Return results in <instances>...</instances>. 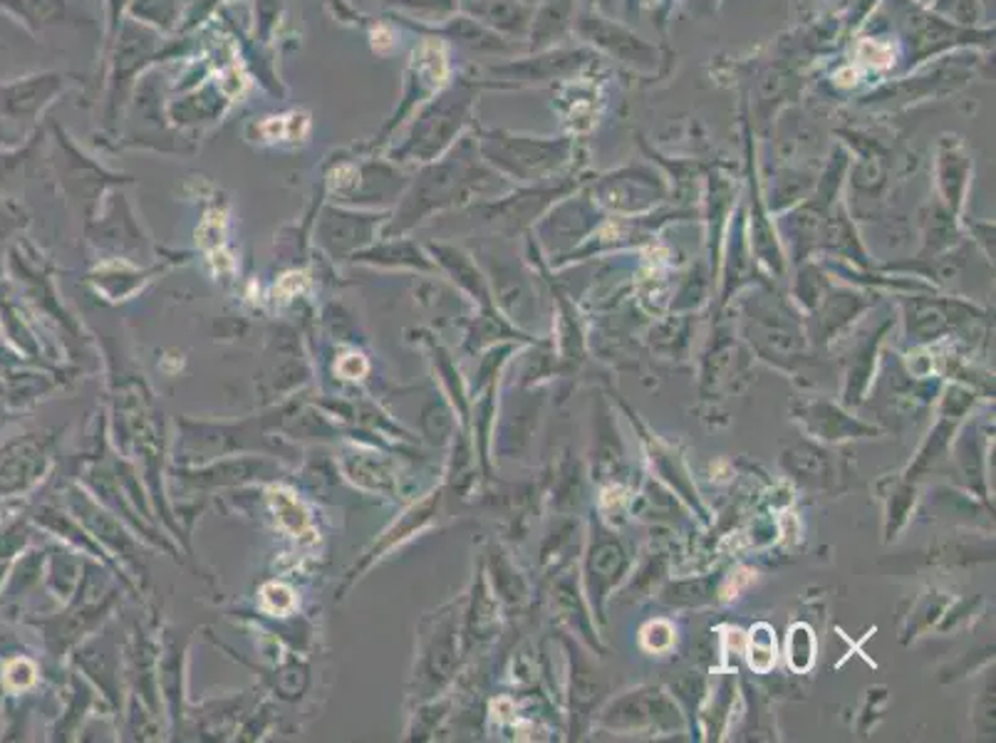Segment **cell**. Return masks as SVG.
<instances>
[{"mask_svg": "<svg viewBox=\"0 0 996 743\" xmlns=\"http://www.w3.org/2000/svg\"><path fill=\"white\" fill-rule=\"evenodd\" d=\"M739 313L743 340L763 362L783 372H796L806 362L810 342L804 313L786 297L757 288L749 297H743Z\"/></svg>", "mask_w": 996, "mask_h": 743, "instance_id": "6da1fadb", "label": "cell"}, {"mask_svg": "<svg viewBox=\"0 0 996 743\" xmlns=\"http://www.w3.org/2000/svg\"><path fill=\"white\" fill-rule=\"evenodd\" d=\"M473 139L491 169L516 181L540 183L573 171V137H534L508 130H481Z\"/></svg>", "mask_w": 996, "mask_h": 743, "instance_id": "7a4b0ae2", "label": "cell"}, {"mask_svg": "<svg viewBox=\"0 0 996 743\" xmlns=\"http://www.w3.org/2000/svg\"><path fill=\"white\" fill-rule=\"evenodd\" d=\"M633 565V550L627 548L613 526H607L601 516L593 514L587 526L580 581H583V595L590 605V612L601 624L607 622V603L630 577Z\"/></svg>", "mask_w": 996, "mask_h": 743, "instance_id": "3957f363", "label": "cell"}, {"mask_svg": "<svg viewBox=\"0 0 996 743\" xmlns=\"http://www.w3.org/2000/svg\"><path fill=\"white\" fill-rule=\"evenodd\" d=\"M473 102H477V82L459 80L444 90L419 112L407 134V142L400 147V157L419 161H434L441 157L471 122Z\"/></svg>", "mask_w": 996, "mask_h": 743, "instance_id": "277c9868", "label": "cell"}, {"mask_svg": "<svg viewBox=\"0 0 996 743\" xmlns=\"http://www.w3.org/2000/svg\"><path fill=\"white\" fill-rule=\"evenodd\" d=\"M595 727L613 733H674L686 729V719L670 691L645 684L607 701Z\"/></svg>", "mask_w": 996, "mask_h": 743, "instance_id": "5b68a950", "label": "cell"}, {"mask_svg": "<svg viewBox=\"0 0 996 743\" xmlns=\"http://www.w3.org/2000/svg\"><path fill=\"white\" fill-rule=\"evenodd\" d=\"M587 191L605 214L645 216L670 199V181L650 164H627L590 181Z\"/></svg>", "mask_w": 996, "mask_h": 743, "instance_id": "8992f818", "label": "cell"}, {"mask_svg": "<svg viewBox=\"0 0 996 743\" xmlns=\"http://www.w3.org/2000/svg\"><path fill=\"white\" fill-rule=\"evenodd\" d=\"M905 337L913 347H932L935 342L966 330L974 323L989 317L972 301L940 295H900Z\"/></svg>", "mask_w": 996, "mask_h": 743, "instance_id": "52a82bcc", "label": "cell"}, {"mask_svg": "<svg viewBox=\"0 0 996 743\" xmlns=\"http://www.w3.org/2000/svg\"><path fill=\"white\" fill-rule=\"evenodd\" d=\"M601 57L593 47H548V50H536L528 57H511L506 63H496L486 67L489 85L506 87V90H518V87L548 85L558 80H573L583 75L587 67H593Z\"/></svg>", "mask_w": 996, "mask_h": 743, "instance_id": "ba28073f", "label": "cell"}, {"mask_svg": "<svg viewBox=\"0 0 996 743\" xmlns=\"http://www.w3.org/2000/svg\"><path fill=\"white\" fill-rule=\"evenodd\" d=\"M573 33L595 53H601L611 60L620 63L640 75H652L662 67V50L654 43L645 41L633 27L615 21L611 15H603L587 8L585 13H578Z\"/></svg>", "mask_w": 996, "mask_h": 743, "instance_id": "9c48e42d", "label": "cell"}, {"mask_svg": "<svg viewBox=\"0 0 996 743\" xmlns=\"http://www.w3.org/2000/svg\"><path fill=\"white\" fill-rule=\"evenodd\" d=\"M607 218L605 211L597 206V201L590 196L587 183L573 194L556 201L538 221V244L546 250L548 258L558 263L560 258L585 244L590 234Z\"/></svg>", "mask_w": 996, "mask_h": 743, "instance_id": "30bf717a", "label": "cell"}, {"mask_svg": "<svg viewBox=\"0 0 996 743\" xmlns=\"http://www.w3.org/2000/svg\"><path fill=\"white\" fill-rule=\"evenodd\" d=\"M976 402H980V392H974L972 387H966V384H960V382L947 384V387L940 392L937 419L932 424L930 434H927L925 441L920 443V449H917L910 466L905 469V474H903L905 479L920 481L925 474H930L937 463L950 457L956 431H960V427L964 424L966 414L976 407Z\"/></svg>", "mask_w": 996, "mask_h": 743, "instance_id": "8fae6325", "label": "cell"}, {"mask_svg": "<svg viewBox=\"0 0 996 743\" xmlns=\"http://www.w3.org/2000/svg\"><path fill=\"white\" fill-rule=\"evenodd\" d=\"M791 417L801 424V429L810 439L826 443V447H838V443L855 439H873L883 434L873 424L853 417V412L846 409L840 402L818 397V394H801V397L793 399Z\"/></svg>", "mask_w": 996, "mask_h": 743, "instance_id": "7c38bea8", "label": "cell"}, {"mask_svg": "<svg viewBox=\"0 0 996 743\" xmlns=\"http://www.w3.org/2000/svg\"><path fill=\"white\" fill-rule=\"evenodd\" d=\"M873 305L875 291H870V288L860 291V288H843L833 283L816 311L804 317L810 347L824 350V347L833 345L838 337L853 330L855 320H860Z\"/></svg>", "mask_w": 996, "mask_h": 743, "instance_id": "4fadbf2b", "label": "cell"}, {"mask_svg": "<svg viewBox=\"0 0 996 743\" xmlns=\"http://www.w3.org/2000/svg\"><path fill=\"white\" fill-rule=\"evenodd\" d=\"M893 325H895L893 317H885V320H880L875 325V330L860 333L855 340L850 342V350L843 362L846 364L843 387H840V404H843L846 409L853 412L868 399V392L875 382L880 352H883L885 337L893 330Z\"/></svg>", "mask_w": 996, "mask_h": 743, "instance_id": "5bb4252c", "label": "cell"}, {"mask_svg": "<svg viewBox=\"0 0 996 743\" xmlns=\"http://www.w3.org/2000/svg\"><path fill=\"white\" fill-rule=\"evenodd\" d=\"M724 244H721V305H727L734 295H737L741 288L747 285H761L763 281L757 278V258H753L751 250V240H749V224H747V206L739 204L734 206L729 224H727V234H724Z\"/></svg>", "mask_w": 996, "mask_h": 743, "instance_id": "9a60e30c", "label": "cell"}, {"mask_svg": "<svg viewBox=\"0 0 996 743\" xmlns=\"http://www.w3.org/2000/svg\"><path fill=\"white\" fill-rule=\"evenodd\" d=\"M623 407H625L627 414H630L633 427H637V431H640V441H642V447H645L647 461H650V466L657 474V479H660V484H664L667 488L674 491V494L680 496L686 506H690L692 510H696V516H700L704 524H709V514H707V508H704V504H702L700 491H696V486H694V481L690 476V469H686L684 459L670 447V443H664V441L657 439L654 434L647 429L640 419H637V414H633L630 409H627V404H623Z\"/></svg>", "mask_w": 996, "mask_h": 743, "instance_id": "2e32d148", "label": "cell"}, {"mask_svg": "<svg viewBox=\"0 0 996 743\" xmlns=\"http://www.w3.org/2000/svg\"><path fill=\"white\" fill-rule=\"evenodd\" d=\"M972 154L966 144L956 134H942L935 147V181L940 204L962 218L972 183Z\"/></svg>", "mask_w": 996, "mask_h": 743, "instance_id": "e0dca14e", "label": "cell"}, {"mask_svg": "<svg viewBox=\"0 0 996 743\" xmlns=\"http://www.w3.org/2000/svg\"><path fill=\"white\" fill-rule=\"evenodd\" d=\"M595 439H593V481L601 486L627 484L625 443L617 434L613 412L605 399H597L595 407Z\"/></svg>", "mask_w": 996, "mask_h": 743, "instance_id": "ac0fdd59", "label": "cell"}, {"mask_svg": "<svg viewBox=\"0 0 996 743\" xmlns=\"http://www.w3.org/2000/svg\"><path fill=\"white\" fill-rule=\"evenodd\" d=\"M826 214H828V209L820 206L818 201H814L810 196L806 201H801V204L791 206L788 211H783L776 230H779V238H783L788 244L793 263L796 266L806 263V260L814 258V254H818Z\"/></svg>", "mask_w": 996, "mask_h": 743, "instance_id": "d6986e66", "label": "cell"}, {"mask_svg": "<svg viewBox=\"0 0 996 743\" xmlns=\"http://www.w3.org/2000/svg\"><path fill=\"white\" fill-rule=\"evenodd\" d=\"M781 466L798 486L804 488L828 491L836 484L833 453L826 449V443H818L814 439L798 441L793 443V447L783 449Z\"/></svg>", "mask_w": 996, "mask_h": 743, "instance_id": "ffe728a7", "label": "cell"}, {"mask_svg": "<svg viewBox=\"0 0 996 743\" xmlns=\"http://www.w3.org/2000/svg\"><path fill=\"white\" fill-rule=\"evenodd\" d=\"M570 654V679H568V699H570V719H573V733L583 731V723L593 717L595 709L605 699L607 684L603 674L580 654L573 644H568Z\"/></svg>", "mask_w": 996, "mask_h": 743, "instance_id": "44dd1931", "label": "cell"}, {"mask_svg": "<svg viewBox=\"0 0 996 743\" xmlns=\"http://www.w3.org/2000/svg\"><path fill=\"white\" fill-rule=\"evenodd\" d=\"M459 8H463L473 21L508 37V41H528L530 23H534V5L524 3V0H463Z\"/></svg>", "mask_w": 996, "mask_h": 743, "instance_id": "7402d4cb", "label": "cell"}, {"mask_svg": "<svg viewBox=\"0 0 996 743\" xmlns=\"http://www.w3.org/2000/svg\"><path fill=\"white\" fill-rule=\"evenodd\" d=\"M818 250H824L826 256H833L838 263H853L860 270L873 268V260H870L863 240L858 236L850 211L840 199L828 209Z\"/></svg>", "mask_w": 996, "mask_h": 743, "instance_id": "603a6c76", "label": "cell"}, {"mask_svg": "<svg viewBox=\"0 0 996 743\" xmlns=\"http://www.w3.org/2000/svg\"><path fill=\"white\" fill-rule=\"evenodd\" d=\"M747 370V354L741 345L734 340L731 333L719 330L714 337L702 364V394L714 397L721 390L734 387L737 378H743Z\"/></svg>", "mask_w": 996, "mask_h": 743, "instance_id": "cb8c5ba5", "label": "cell"}, {"mask_svg": "<svg viewBox=\"0 0 996 743\" xmlns=\"http://www.w3.org/2000/svg\"><path fill=\"white\" fill-rule=\"evenodd\" d=\"M556 617L570 632H575L593 652H605V646L595 630V617L590 612L583 590H578V577L573 573L558 575L556 581Z\"/></svg>", "mask_w": 996, "mask_h": 743, "instance_id": "d4e9b609", "label": "cell"}, {"mask_svg": "<svg viewBox=\"0 0 996 743\" xmlns=\"http://www.w3.org/2000/svg\"><path fill=\"white\" fill-rule=\"evenodd\" d=\"M578 18V0H540L534 8V23L526 41V50H548L558 47L573 33Z\"/></svg>", "mask_w": 996, "mask_h": 743, "instance_id": "484cf974", "label": "cell"}, {"mask_svg": "<svg viewBox=\"0 0 996 743\" xmlns=\"http://www.w3.org/2000/svg\"><path fill=\"white\" fill-rule=\"evenodd\" d=\"M737 187H734L729 177L714 171L707 179V224H709V266L717 275L719 270V256L724 234H727V224L734 206H737Z\"/></svg>", "mask_w": 996, "mask_h": 743, "instance_id": "4316f807", "label": "cell"}, {"mask_svg": "<svg viewBox=\"0 0 996 743\" xmlns=\"http://www.w3.org/2000/svg\"><path fill=\"white\" fill-rule=\"evenodd\" d=\"M441 33H444V37H449V41L467 47V50H471V53L504 57V55H514L518 50L516 41H508V37L489 31L486 25L473 21V18H469L467 13L451 15L449 21L444 23Z\"/></svg>", "mask_w": 996, "mask_h": 743, "instance_id": "83f0119b", "label": "cell"}, {"mask_svg": "<svg viewBox=\"0 0 996 743\" xmlns=\"http://www.w3.org/2000/svg\"><path fill=\"white\" fill-rule=\"evenodd\" d=\"M877 491L885 500V520H883L885 543H895L915 514L917 481H910L905 476H889V479L880 481Z\"/></svg>", "mask_w": 996, "mask_h": 743, "instance_id": "f1b7e54d", "label": "cell"}, {"mask_svg": "<svg viewBox=\"0 0 996 743\" xmlns=\"http://www.w3.org/2000/svg\"><path fill=\"white\" fill-rule=\"evenodd\" d=\"M960 244H962L960 216L947 211L940 201L927 206L922 211V248L920 254H917V260L947 254V250H952Z\"/></svg>", "mask_w": 996, "mask_h": 743, "instance_id": "f546056e", "label": "cell"}, {"mask_svg": "<svg viewBox=\"0 0 996 743\" xmlns=\"http://www.w3.org/2000/svg\"><path fill=\"white\" fill-rule=\"evenodd\" d=\"M980 437H982L980 429L964 427L962 424L952 441L950 451H954V461H956V466H960V474L964 476L966 486H970V491H974L976 496L986 500V476H984V466H982L986 449L982 447Z\"/></svg>", "mask_w": 996, "mask_h": 743, "instance_id": "4dcf8cb0", "label": "cell"}, {"mask_svg": "<svg viewBox=\"0 0 996 743\" xmlns=\"http://www.w3.org/2000/svg\"><path fill=\"white\" fill-rule=\"evenodd\" d=\"M724 575H696L684 581H664L660 600L670 607H702L719 600Z\"/></svg>", "mask_w": 996, "mask_h": 743, "instance_id": "1f68e13d", "label": "cell"}, {"mask_svg": "<svg viewBox=\"0 0 996 743\" xmlns=\"http://www.w3.org/2000/svg\"><path fill=\"white\" fill-rule=\"evenodd\" d=\"M816 187V173L804 171V169H781L773 179V187L769 191V199L763 201L769 209V214H783L791 206L801 204L806 201L810 194H814Z\"/></svg>", "mask_w": 996, "mask_h": 743, "instance_id": "d6a6232c", "label": "cell"}, {"mask_svg": "<svg viewBox=\"0 0 996 743\" xmlns=\"http://www.w3.org/2000/svg\"><path fill=\"white\" fill-rule=\"evenodd\" d=\"M830 285H833V278H830L828 268L824 263L806 260V263L798 266L796 281H793V305L804 315L814 313Z\"/></svg>", "mask_w": 996, "mask_h": 743, "instance_id": "836d02e7", "label": "cell"}, {"mask_svg": "<svg viewBox=\"0 0 996 743\" xmlns=\"http://www.w3.org/2000/svg\"><path fill=\"white\" fill-rule=\"evenodd\" d=\"M952 603V597L950 595H944L940 590H927L920 600L915 603L913 607V612L907 615V624L903 627V644H910L915 642L917 637L925 634L927 630H932V627H937V622L942 620V615L947 607H950Z\"/></svg>", "mask_w": 996, "mask_h": 743, "instance_id": "e575fe53", "label": "cell"}, {"mask_svg": "<svg viewBox=\"0 0 996 743\" xmlns=\"http://www.w3.org/2000/svg\"><path fill=\"white\" fill-rule=\"evenodd\" d=\"M667 571H670V558H667V553H652L642 563L640 571L630 573V575H635L633 581L627 577V581L623 583L617 600L633 603V600H642V597L652 595L657 587L667 581Z\"/></svg>", "mask_w": 996, "mask_h": 743, "instance_id": "d590c367", "label": "cell"}, {"mask_svg": "<svg viewBox=\"0 0 996 743\" xmlns=\"http://www.w3.org/2000/svg\"><path fill=\"white\" fill-rule=\"evenodd\" d=\"M650 345L654 352L670 360H682L690 350V317L672 315L657 323L650 330Z\"/></svg>", "mask_w": 996, "mask_h": 743, "instance_id": "8d00e7d4", "label": "cell"}, {"mask_svg": "<svg viewBox=\"0 0 996 743\" xmlns=\"http://www.w3.org/2000/svg\"><path fill=\"white\" fill-rule=\"evenodd\" d=\"M712 278H717V275H714L709 263L694 266L690 273L682 278L680 288H676L674 301L670 305L672 313H692V311H696V307H702L704 303H707Z\"/></svg>", "mask_w": 996, "mask_h": 743, "instance_id": "74e56055", "label": "cell"}, {"mask_svg": "<svg viewBox=\"0 0 996 743\" xmlns=\"http://www.w3.org/2000/svg\"><path fill=\"white\" fill-rule=\"evenodd\" d=\"M707 699H709V707L704 709L702 719L707 721L709 739H719V733L724 731V727H727L729 713L734 709V699H737V677H734L731 672L721 674L719 684L714 687L712 697L707 694Z\"/></svg>", "mask_w": 996, "mask_h": 743, "instance_id": "f35d334b", "label": "cell"}, {"mask_svg": "<svg viewBox=\"0 0 996 743\" xmlns=\"http://www.w3.org/2000/svg\"><path fill=\"white\" fill-rule=\"evenodd\" d=\"M743 654H747L751 672L769 674L776 667V632L771 630V624L759 622L751 627L747 642H743Z\"/></svg>", "mask_w": 996, "mask_h": 743, "instance_id": "ab89813d", "label": "cell"}, {"mask_svg": "<svg viewBox=\"0 0 996 743\" xmlns=\"http://www.w3.org/2000/svg\"><path fill=\"white\" fill-rule=\"evenodd\" d=\"M788 664L793 672L806 674L816 662V637L804 622L791 624L788 630Z\"/></svg>", "mask_w": 996, "mask_h": 743, "instance_id": "60d3db41", "label": "cell"}, {"mask_svg": "<svg viewBox=\"0 0 996 743\" xmlns=\"http://www.w3.org/2000/svg\"><path fill=\"white\" fill-rule=\"evenodd\" d=\"M384 3L427 23H447L451 15L459 13V0H384Z\"/></svg>", "mask_w": 996, "mask_h": 743, "instance_id": "b9f144b4", "label": "cell"}, {"mask_svg": "<svg viewBox=\"0 0 996 743\" xmlns=\"http://www.w3.org/2000/svg\"><path fill=\"white\" fill-rule=\"evenodd\" d=\"M583 496V476H580L578 463L563 461L556 471V508L558 510H573Z\"/></svg>", "mask_w": 996, "mask_h": 743, "instance_id": "7bdbcfd3", "label": "cell"}, {"mask_svg": "<svg viewBox=\"0 0 996 743\" xmlns=\"http://www.w3.org/2000/svg\"><path fill=\"white\" fill-rule=\"evenodd\" d=\"M676 642V632L674 624L667 620H652L642 627L640 632V644L645 652L650 654H667Z\"/></svg>", "mask_w": 996, "mask_h": 743, "instance_id": "ee69618b", "label": "cell"}, {"mask_svg": "<svg viewBox=\"0 0 996 743\" xmlns=\"http://www.w3.org/2000/svg\"><path fill=\"white\" fill-rule=\"evenodd\" d=\"M887 703H889L887 687H870L865 691L863 709H860V721H858L860 736H868V731L873 729L880 719H883V711L887 709Z\"/></svg>", "mask_w": 996, "mask_h": 743, "instance_id": "f6af8a7d", "label": "cell"}, {"mask_svg": "<svg viewBox=\"0 0 996 743\" xmlns=\"http://www.w3.org/2000/svg\"><path fill=\"white\" fill-rule=\"evenodd\" d=\"M972 719L982 736H994V679L986 684L980 697H976Z\"/></svg>", "mask_w": 996, "mask_h": 743, "instance_id": "bcb514c9", "label": "cell"}, {"mask_svg": "<svg viewBox=\"0 0 996 743\" xmlns=\"http://www.w3.org/2000/svg\"><path fill=\"white\" fill-rule=\"evenodd\" d=\"M3 679H5V684H8V687H11L13 691H23V689H27V687H33V684H35V667H33V662H27V660H13V662H8Z\"/></svg>", "mask_w": 996, "mask_h": 743, "instance_id": "7dc6e473", "label": "cell"}, {"mask_svg": "<svg viewBox=\"0 0 996 743\" xmlns=\"http://www.w3.org/2000/svg\"><path fill=\"white\" fill-rule=\"evenodd\" d=\"M964 226L972 234L974 246H980L984 258L994 263V224H989V221H966Z\"/></svg>", "mask_w": 996, "mask_h": 743, "instance_id": "c3c4849f", "label": "cell"}, {"mask_svg": "<svg viewBox=\"0 0 996 743\" xmlns=\"http://www.w3.org/2000/svg\"><path fill=\"white\" fill-rule=\"evenodd\" d=\"M264 600L273 612H288V610H293V605H295L293 593H290L283 585H268L264 590Z\"/></svg>", "mask_w": 996, "mask_h": 743, "instance_id": "681fc988", "label": "cell"}, {"mask_svg": "<svg viewBox=\"0 0 996 743\" xmlns=\"http://www.w3.org/2000/svg\"><path fill=\"white\" fill-rule=\"evenodd\" d=\"M340 372L345 374V378H362V374L367 372V362L362 360L360 354H350V357H345V360L340 362Z\"/></svg>", "mask_w": 996, "mask_h": 743, "instance_id": "f907efd6", "label": "cell"}, {"mask_svg": "<svg viewBox=\"0 0 996 743\" xmlns=\"http://www.w3.org/2000/svg\"><path fill=\"white\" fill-rule=\"evenodd\" d=\"M620 5H623V0H590V8H593V11L603 13V15H611V18L617 15V11H620Z\"/></svg>", "mask_w": 996, "mask_h": 743, "instance_id": "816d5d0a", "label": "cell"}, {"mask_svg": "<svg viewBox=\"0 0 996 743\" xmlns=\"http://www.w3.org/2000/svg\"><path fill=\"white\" fill-rule=\"evenodd\" d=\"M625 3H627V13H633V11H635V3H637V0H625Z\"/></svg>", "mask_w": 996, "mask_h": 743, "instance_id": "f5cc1de1", "label": "cell"}, {"mask_svg": "<svg viewBox=\"0 0 996 743\" xmlns=\"http://www.w3.org/2000/svg\"><path fill=\"white\" fill-rule=\"evenodd\" d=\"M352 3H355V5H370L372 0H352Z\"/></svg>", "mask_w": 996, "mask_h": 743, "instance_id": "db71d44e", "label": "cell"}, {"mask_svg": "<svg viewBox=\"0 0 996 743\" xmlns=\"http://www.w3.org/2000/svg\"><path fill=\"white\" fill-rule=\"evenodd\" d=\"M524 3H528V5H534V8H536V5L540 3V0H524Z\"/></svg>", "mask_w": 996, "mask_h": 743, "instance_id": "11a10c76", "label": "cell"}, {"mask_svg": "<svg viewBox=\"0 0 996 743\" xmlns=\"http://www.w3.org/2000/svg\"><path fill=\"white\" fill-rule=\"evenodd\" d=\"M459 3H463V0H459Z\"/></svg>", "mask_w": 996, "mask_h": 743, "instance_id": "9f6ffc18", "label": "cell"}]
</instances>
